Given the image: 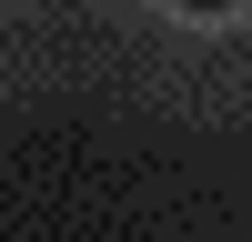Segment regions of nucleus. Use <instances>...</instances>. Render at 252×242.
I'll return each instance as SVG.
<instances>
[{"label": "nucleus", "instance_id": "1", "mask_svg": "<svg viewBox=\"0 0 252 242\" xmlns=\"http://www.w3.org/2000/svg\"><path fill=\"white\" fill-rule=\"evenodd\" d=\"M182 10H232V0H182Z\"/></svg>", "mask_w": 252, "mask_h": 242}]
</instances>
